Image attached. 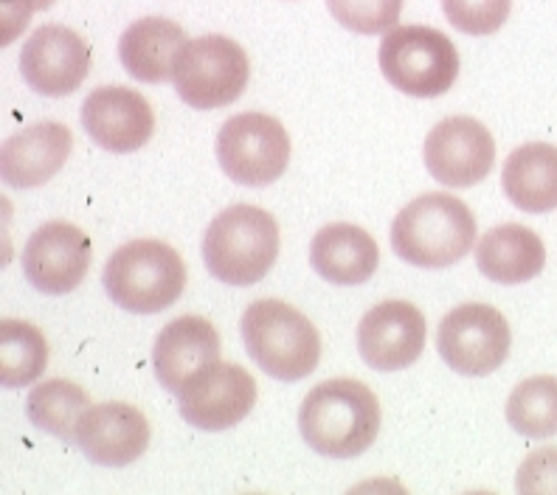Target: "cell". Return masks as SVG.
Here are the masks:
<instances>
[{
  "label": "cell",
  "instance_id": "obj_23",
  "mask_svg": "<svg viewBox=\"0 0 557 495\" xmlns=\"http://www.w3.org/2000/svg\"><path fill=\"white\" fill-rule=\"evenodd\" d=\"M88 408L90 397L79 383L54 378V381L37 383L28 392L26 414L35 422V428L46 431V434L62 442H76V425Z\"/></svg>",
  "mask_w": 557,
  "mask_h": 495
},
{
  "label": "cell",
  "instance_id": "obj_20",
  "mask_svg": "<svg viewBox=\"0 0 557 495\" xmlns=\"http://www.w3.org/2000/svg\"><path fill=\"white\" fill-rule=\"evenodd\" d=\"M186 32L166 17H141L129 23L119 40V60L133 79L161 85L175 74V62L186 48Z\"/></svg>",
  "mask_w": 557,
  "mask_h": 495
},
{
  "label": "cell",
  "instance_id": "obj_6",
  "mask_svg": "<svg viewBox=\"0 0 557 495\" xmlns=\"http://www.w3.org/2000/svg\"><path fill=\"white\" fill-rule=\"evenodd\" d=\"M383 76L406 96L434 99L459 76V51L448 35L429 26H395L381 42Z\"/></svg>",
  "mask_w": 557,
  "mask_h": 495
},
{
  "label": "cell",
  "instance_id": "obj_7",
  "mask_svg": "<svg viewBox=\"0 0 557 495\" xmlns=\"http://www.w3.org/2000/svg\"><path fill=\"white\" fill-rule=\"evenodd\" d=\"M251 76V65L243 46L223 35H206L189 40L175 62L177 96L195 110L228 108L243 96Z\"/></svg>",
  "mask_w": 557,
  "mask_h": 495
},
{
  "label": "cell",
  "instance_id": "obj_15",
  "mask_svg": "<svg viewBox=\"0 0 557 495\" xmlns=\"http://www.w3.org/2000/svg\"><path fill=\"white\" fill-rule=\"evenodd\" d=\"M82 127L102 150L124 156L141 150L150 141L156 115L138 90L108 85L90 90L88 99L82 102Z\"/></svg>",
  "mask_w": 557,
  "mask_h": 495
},
{
  "label": "cell",
  "instance_id": "obj_3",
  "mask_svg": "<svg viewBox=\"0 0 557 495\" xmlns=\"http://www.w3.org/2000/svg\"><path fill=\"white\" fill-rule=\"evenodd\" d=\"M251 360L273 381L296 383L313 374L321 360V335L305 312L278 299L253 301L239 321Z\"/></svg>",
  "mask_w": 557,
  "mask_h": 495
},
{
  "label": "cell",
  "instance_id": "obj_14",
  "mask_svg": "<svg viewBox=\"0 0 557 495\" xmlns=\"http://www.w3.org/2000/svg\"><path fill=\"white\" fill-rule=\"evenodd\" d=\"M425 349V319L411 301L374 305L358 324V352L377 372L408 369Z\"/></svg>",
  "mask_w": 557,
  "mask_h": 495
},
{
  "label": "cell",
  "instance_id": "obj_26",
  "mask_svg": "<svg viewBox=\"0 0 557 495\" xmlns=\"http://www.w3.org/2000/svg\"><path fill=\"white\" fill-rule=\"evenodd\" d=\"M326 9L355 35H383L400 21L403 0H326Z\"/></svg>",
  "mask_w": 557,
  "mask_h": 495
},
{
  "label": "cell",
  "instance_id": "obj_28",
  "mask_svg": "<svg viewBox=\"0 0 557 495\" xmlns=\"http://www.w3.org/2000/svg\"><path fill=\"white\" fill-rule=\"evenodd\" d=\"M516 487L523 495H557V448H537L521 461Z\"/></svg>",
  "mask_w": 557,
  "mask_h": 495
},
{
  "label": "cell",
  "instance_id": "obj_10",
  "mask_svg": "<svg viewBox=\"0 0 557 495\" xmlns=\"http://www.w3.org/2000/svg\"><path fill=\"white\" fill-rule=\"evenodd\" d=\"M422 158L442 186L468 189L482 184L496 163V141L490 129L470 115L442 119L425 138Z\"/></svg>",
  "mask_w": 557,
  "mask_h": 495
},
{
  "label": "cell",
  "instance_id": "obj_19",
  "mask_svg": "<svg viewBox=\"0 0 557 495\" xmlns=\"http://www.w3.org/2000/svg\"><path fill=\"white\" fill-rule=\"evenodd\" d=\"M381 251L367 228L349 223L324 225L310 243V265L330 285H363L377 271Z\"/></svg>",
  "mask_w": 557,
  "mask_h": 495
},
{
  "label": "cell",
  "instance_id": "obj_27",
  "mask_svg": "<svg viewBox=\"0 0 557 495\" xmlns=\"http://www.w3.org/2000/svg\"><path fill=\"white\" fill-rule=\"evenodd\" d=\"M512 0H442V12L462 35L484 37L496 35L507 23Z\"/></svg>",
  "mask_w": 557,
  "mask_h": 495
},
{
  "label": "cell",
  "instance_id": "obj_12",
  "mask_svg": "<svg viewBox=\"0 0 557 495\" xmlns=\"http://www.w3.org/2000/svg\"><path fill=\"white\" fill-rule=\"evenodd\" d=\"M181 417L200 431H225L257 406V381L237 363H214L177 394Z\"/></svg>",
  "mask_w": 557,
  "mask_h": 495
},
{
  "label": "cell",
  "instance_id": "obj_16",
  "mask_svg": "<svg viewBox=\"0 0 557 495\" xmlns=\"http://www.w3.org/2000/svg\"><path fill=\"white\" fill-rule=\"evenodd\" d=\"M76 445L99 468H124L150 445V422L127 403L90 406L76 425Z\"/></svg>",
  "mask_w": 557,
  "mask_h": 495
},
{
  "label": "cell",
  "instance_id": "obj_24",
  "mask_svg": "<svg viewBox=\"0 0 557 495\" xmlns=\"http://www.w3.org/2000/svg\"><path fill=\"white\" fill-rule=\"evenodd\" d=\"M48 367V344L35 324L7 319L0 324V383L23 388L40 381Z\"/></svg>",
  "mask_w": 557,
  "mask_h": 495
},
{
  "label": "cell",
  "instance_id": "obj_2",
  "mask_svg": "<svg viewBox=\"0 0 557 495\" xmlns=\"http://www.w3.org/2000/svg\"><path fill=\"white\" fill-rule=\"evenodd\" d=\"M476 243V218L454 195L429 191L395 218L392 248L408 265L442 271L456 265Z\"/></svg>",
  "mask_w": 557,
  "mask_h": 495
},
{
  "label": "cell",
  "instance_id": "obj_1",
  "mask_svg": "<svg viewBox=\"0 0 557 495\" xmlns=\"http://www.w3.org/2000/svg\"><path fill=\"white\" fill-rule=\"evenodd\" d=\"M299 431L307 448L326 459H352L372 448L381 431V406L360 381L319 383L299 408Z\"/></svg>",
  "mask_w": 557,
  "mask_h": 495
},
{
  "label": "cell",
  "instance_id": "obj_18",
  "mask_svg": "<svg viewBox=\"0 0 557 495\" xmlns=\"http://www.w3.org/2000/svg\"><path fill=\"white\" fill-rule=\"evenodd\" d=\"M74 150L71 129L60 122H40L21 129L0 150V175L14 189L48 184Z\"/></svg>",
  "mask_w": 557,
  "mask_h": 495
},
{
  "label": "cell",
  "instance_id": "obj_9",
  "mask_svg": "<svg viewBox=\"0 0 557 495\" xmlns=\"http://www.w3.org/2000/svg\"><path fill=\"white\" fill-rule=\"evenodd\" d=\"M510 344L507 319L496 307L479 301L450 310L436 330V352L465 378H484L496 372L510 355Z\"/></svg>",
  "mask_w": 557,
  "mask_h": 495
},
{
  "label": "cell",
  "instance_id": "obj_5",
  "mask_svg": "<svg viewBox=\"0 0 557 495\" xmlns=\"http://www.w3.org/2000/svg\"><path fill=\"white\" fill-rule=\"evenodd\" d=\"M104 293L113 305L136 315H152L181 299L186 265L161 239H133L108 259L102 273Z\"/></svg>",
  "mask_w": 557,
  "mask_h": 495
},
{
  "label": "cell",
  "instance_id": "obj_4",
  "mask_svg": "<svg viewBox=\"0 0 557 495\" xmlns=\"http://www.w3.org/2000/svg\"><path fill=\"white\" fill-rule=\"evenodd\" d=\"M278 257V225L265 209L228 206L211 220L203 237L206 268L223 285L251 287L265 279Z\"/></svg>",
  "mask_w": 557,
  "mask_h": 495
},
{
  "label": "cell",
  "instance_id": "obj_11",
  "mask_svg": "<svg viewBox=\"0 0 557 495\" xmlns=\"http://www.w3.org/2000/svg\"><path fill=\"white\" fill-rule=\"evenodd\" d=\"M90 239L74 223H46L23 248V273L28 285L48 296L76 290L90 268Z\"/></svg>",
  "mask_w": 557,
  "mask_h": 495
},
{
  "label": "cell",
  "instance_id": "obj_21",
  "mask_svg": "<svg viewBox=\"0 0 557 495\" xmlns=\"http://www.w3.org/2000/svg\"><path fill=\"white\" fill-rule=\"evenodd\" d=\"M476 265L490 282L523 285L546 265L544 239L527 225L507 223L490 228L476 245Z\"/></svg>",
  "mask_w": 557,
  "mask_h": 495
},
{
  "label": "cell",
  "instance_id": "obj_17",
  "mask_svg": "<svg viewBox=\"0 0 557 495\" xmlns=\"http://www.w3.org/2000/svg\"><path fill=\"white\" fill-rule=\"evenodd\" d=\"M220 360V335L209 319L181 315L158 333L152 369L166 392L181 394L200 372Z\"/></svg>",
  "mask_w": 557,
  "mask_h": 495
},
{
  "label": "cell",
  "instance_id": "obj_8",
  "mask_svg": "<svg viewBox=\"0 0 557 495\" xmlns=\"http://www.w3.org/2000/svg\"><path fill=\"white\" fill-rule=\"evenodd\" d=\"M214 150L220 170L239 186H268L287 170L290 138L278 119L248 110L220 127Z\"/></svg>",
  "mask_w": 557,
  "mask_h": 495
},
{
  "label": "cell",
  "instance_id": "obj_29",
  "mask_svg": "<svg viewBox=\"0 0 557 495\" xmlns=\"http://www.w3.org/2000/svg\"><path fill=\"white\" fill-rule=\"evenodd\" d=\"M54 0H0V42L9 46L12 40L23 35L28 26V17L35 12H42Z\"/></svg>",
  "mask_w": 557,
  "mask_h": 495
},
{
  "label": "cell",
  "instance_id": "obj_25",
  "mask_svg": "<svg viewBox=\"0 0 557 495\" xmlns=\"http://www.w3.org/2000/svg\"><path fill=\"white\" fill-rule=\"evenodd\" d=\"M507 422L516 434L530 440L557 434V378L537 374L518 383L507 397Z\"/></svg>",
  "mask_w": 557,
  "mask_h": 495
},
{
  "label": "cell",
  "instance_id": "obj_13",
  "mask_svg": "<svg viewBox=\"0 0 557 495\" xmlns=\"http://www.w3.org/2000/svg\"><path fill=\"white\" fill-rule=\"evenodd\" d=\"M90 71V46L74 28L48 23L28 37L21 51V74L40 96H69L79 90Z\"/></svg>",
  "mask_w": 557,
  "mask_h": 495
},
{
  "label": "cell",
  "instance_id": "obj_22",
  "mask_svg": "<svg viewBox=\"0 0 557 495\" xmlns=\"http://www.w3.org/2000/svg\"><path fill=\"white\" fill-rule=\"evenodd\" d=\"M502 186L516 209L530 214L557 209V147L535 141L512 150L504 163Z\"/></svg>",
  "mask_w": 557,
  "mask_h": 495
}]
</instances>
